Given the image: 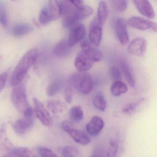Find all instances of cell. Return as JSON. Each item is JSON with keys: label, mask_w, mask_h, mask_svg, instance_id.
<instances>
[{"label": "cell", "mask_w": 157, "mask_h": 157, "mask_svg": "<svg viewBox=\"0 0 157 157\" xmlns=\"http://www.w3.org/2000/svg\"><path fill=\"white\" fill-rule=\"evenodd\" d=\"M61 153L63 157H77L78 155L79 151L74 147L67 146L62 149Z\"/></svg>", "instance_id": "obj_33"}, {"label": "cell", "mask_w": 157, "mask_h": 157, "mask_svg": "<svg viewBox=\"0 0 157 157\" xmlns=\"http://www.w3.org/2000/svg\"><path fill=\"white\" fill-rule=\"evenodd\" d=\"M12 146L7 137V127L5 124L0 128V150H4Z\"/></svg>", "instance_id": "obj_29"}, {"label": "cell", "mask_w": 157, "mask_h": 157, "mask_svg": "<svg viewBox=\"0 0 157 157\" xmlns=\"http://www.w3.org/2000/svg\"><path fill=\"white\" fill-rule=\"evenodd\" d=\"M33 124V115L24 116V118L19 119L15 122L14 131L18 135H24L31 129Z\"/></svg>", "instance_id": "obj_15"}, {"label": "cell", "mask_w": 157, "mask_h": 157, "mask_svg": "<svg viewBox=\"0 0 157 157\" xmlns=\"http://www.w3.org/2000/svg\"><path fill=\"white\" fill-rule=\"evenodd\" d=\"M110 77L113 82L121 81L122 79L121 71L117 67H112L110 71Z\"/></svg>", "instance_id": "obj_36"}, {"label": "cell", "mask_w": 157, "mask_h": 157, "mask_svg": "<svg viewBox=\"0 0 157 157\" xmlns=\"http://www.w3.org/2000/svg\"><path fill=\"white\" fill-rule=\"evenodd\" d=\"M113 8L118 12H123L126 10L128 2L125 0H116L110 2Z\"/></svg>", "instance_id": "obj_34"}, {"label": "cell", "mask_w": 157, "mask_h": 157, "mask_svg": "<svg viewBox=\"0 0 157 157\" xmlns=\"http://www.w3.org/2000/svg\"><path fill=\"white\" fill-rule=\"evenodd\" d=\"M11 99L13 106L22 114L31 107L27 100L25 86L22 84L14 87L11 92Z\"/></svg>", "instance_id": "obj_2"}, {"label": "cell", "mask_w": 157, "mask_h": 157, "mask_svg": "<svg viewBox=\"0 0 157 157\" xmlns=\"http://www.w3.org/2000/svg\"><path fill=\"white\" fill-rule=\"evenodd\" d=\"M71 4L75 7L76 9H78V8H80V7H82L83 4V2L82 1H80V0H75V1H73V0H71V1H70Z\"/></svg>", "instance_id": "obj_42"}, {"label": "cell", "mask_w": 157, "mask_h": 157, "mask_svg": "<svg viewBox=\"0 0 157 157\" xmlns=\"http://www.w3.org/2000/svg\"><path fill=\"white\" fill-rule=\"evenodd\" d=\"M70 82L83 95L89 94L93 89V81L90 75L88 73L74 74L70 78Z\"/></svg>", "instance_id": "obj_4"}, {"label": "cell", "mask_w": 157, "mask_h": 157, "mask_svg": "<svg viewBox=\"0 0 157 157\" xmlns=\"http://www.w3.org/2000/svg\"><path fill=\"white\" fill-rule=\"evenodd\" d=\"M67 133L76 142L83 146L89 145L91 142L90 138L85 132L79 129L71 128Z\"/></svg>", "instance_id": "obj_18"}, {"label": "cell", "mask_w": 157, "mask_h": 157, "mask_svg": "<svg viewBox=\"0 0 157 157\" xmlns=\"http://www.w3.org/2000/svg\"><path fill=\"white\" fill-rule=\"evenodd\" d=\"M93 104L95 108L101 111H104L107 106L106 100L101 92L97 93L94 96Z\"/></svg>", "instance_id": "obj_26"}, {"label": "cell", "mask_w": 157, "mask_h": 157, "mask_svg": "<svg viewBox=\"0 0 157 157\" xmlns=\"http://www.w3.org/2000/svg\"><path fill=\"white\" fill-rule=\"evenodd\" d=\"M38 57L37 49L33 48L26 52L20 59L14 69L10 80V84L15 87L21 84L30 68L35 63Z\"/></svg>", "instance_id": "obj_1"}, {"label": "cell", "mask_w": 157, "mask_h": 157, "mask_svg": "<svg viewBox=\"0 0 157 157\" xmlns=\"http://www.w3.org/2000/svg\"><path fill=\"white\" fill-rule=\"evenodd\" d=\"M104 125V122L101 117L94 116L86 124V131L91 136H96L102 131Z\"/></svg>", "instance_id": "obj_14"}, {"label": "cell", "mask_w": 157, "mask_h": 157, "mask_svg": "<svg viewBox=\"0 0 157 157\" xmlns=\"http://www.w3.org/2000/svg\"><path fill=\"white\" fill-rule=\"evenodd\" d=\"M52 21L58 20L61 16V10L58 1H49L48 6Z\"/></svg>", "instance_id": "obj_24"}, {"label": "cell", "mask_w": 157, "mask_h": 157, "mask_svg": "<svg viewBox=\"0 0 157 157\" xmlns=\"http://www.w3.org/2000/svg\"><path fill=\"white\" fill-rule=\"evenodd\" d=\"M127 25L139 31L151 30L157 32V24L150 20L138 16H134L128 19L127 21Z\"/></svg>", "instance_id": "obj_6"}, {"label": "cell", "mask_w": 157, "mask_h": 157, "mask_svg": "<svg viewBox=\"0 0 157 157\" xmlns=\"http://www.w3.org/2000/svg\"><path fill=\"white\" fill-rule=\"evenodd\" d=\"M116 33L119 43L123 46L126 45L129 38L127 31V21L123 18H119L116 22Z\"/></svg>", "instance_id": "obj_11"}, {"label": "cell", "mask_w": 157, "mask_h": 157, "mask_svg": "<svg viewBox=\"0 0 157 157\" xmlns=\"http://www.w3.org/2000/svg\"><path fill=\"white\" fill-rule=\"evenodd\" d=\"M109 14V10L107 3L105 2L101 1L99 2L97 10V17L99 22L104 25L107 18Z\"/></svg>", "instance_id": "obj_23"}, {"label": "cell", "mask_w": 157, "mask_h": 157, "mask_svg": "<svg viewBox=\"0 0 157 157\" xmlns=\"http://www.w3.org/2000/svg\"><path fill=\"white\" fill-rule=\"evenodd\" d=\"M94 10L90 6L83 5L82 7L76 9V13L78 21L87 19L93 13Z\"/></svg>", "instance_id": "obj_27"}, {"label": "cell", "mask_w": 157, "mask_h": 157, "mask_svg": "<svg viewBox=\"0 0 157 157\" xmlns=\"http://www.w3.org/2000/svg\"><path fill=\"white\" fill-rule=\"evenodd\" d=\"M69 115L71 120L76 123L81 122L84 117L83 111L80 106L72 107L70 110Z\"/></svg>", "instance_id": "obj_30"}, {"label": "cell", "mask_w": 157, "mask_h": 157, "mask_svg": "<svg viewBox=\"0 0 157 157\" xmlns=\"http://www.w3.org/2000/svg\"><path fill=\"white\" fill-rule=\"evenodd\" d=\"M1 59H2L1 56V55H0V61H1Z\"/></svg>", "instance_id": "obj_43"}, {"label": "cell", "mask_w": 157, "mask_h": 157, "mask_svg": "<svg viewBox=\"0 0 157 157\" xmlns=\"http://www.w3.org/2000/svg\"><path fill=\"white\" fill-rule=\"evenodd\" d=\"M86 36V29L84 25L81 24H77L71 27L70 32L69 44L71 47L82 41Z\"/></svg>", "instance_id": "obj_10"}, {"label": "cell", "mask_w": 157, "mask_h": 157, "mask_svg": "<svg viewBox=\"0 0 157 157\" xmlns=\"http://www.w3.org/2000/svg\"><path fill=\"white\" fill-rule=\"evenodd\" d=\"M71 48L68 40L62 39L54 46L53 49V54L56 57H66L70 54Z\"/></svg>", "instance_id": "obj_17"}, {"label": "cell", "mask_w": 157, "mask_h": 157, "mask_svg": "<svg viewBox=\"0 0 157 157\" xmlns=\"http://www.w3.org/2000/svg\"><path fill=\"white\" fill-rule=\"evenodd\" d=\"M147 40L141 37H137L130 43L128 51L129 54L137 57H143L145 55L147 50Z\"/></svg>", "instance_id": "obj_9"}, {"label": "cell", "mask_w": 157, "mask_h": 157, "mask_svg": "<svg viewBox=\"0 0 157 157\" xmlns=\"http://www.w3.org/2000/svg\"><path fill=\"white\" fill-rule=\"evenodd\" d=\"M34 28L31 25L27 23H19L15 25L12 29L13 35L17 37L24 36L33 31Z\"/></svg>", "instance_id": "obj_19"}, {"label": "cell", "mask_w": 157, "mask_h": 157, "mask_svg": "<svg viewBox=\"0 0 157 157\" xmlns=\"http://www.w3.org/2000/svg\"><path fill=\"white\" fill-rule=\"evenodd\" d=\"M94 62L81 51L77 55L74 61V66L80 72H84L92 67Z\"/></svg>", "instance_id": "obj_16"}, {"label": "cell", "mask_w": 157, "mask_h": 157, "mask_svg": "<svg viewBox=\"0 0 157 157\" xmlns=\"http://www.w3.org/2000/svg\"><path fill=\"white\" fill-rule=\"evenodd\" d=\"M63 86V81L61 79H56L52 82L48 87L47 92L49 97H52L58 93Z\"/></svg>", "instance_id": "obj_28"}, {"label": "cell", "mask_w": 157, "mask_h": 157, "mask_svg": "<svg viewBox=\"0 0 157 157\" xmlns=\"http://www.w3.org/2000/svg\"><path fill=\"white\" fill-rule=\"evenodd\" d=\"M82 51L92 62H100L103 58L101 51L91 44L88 40H84L81 43Z\"/></svg>", "instance_id": "obj_8"}, {"label": "cell", "mask_w": 157, "mask_h": 157, "mask_svg": "<svg viewBox=\"0 0 157 157\" xmlns=\"http://www.w3.org/2000/svg\"><path fill=\"white\" fill-rule=\"evenodd\" d=\"M90 157H105L104 152L102 149L98 147L95 149Z\"/></svg>", "instance_id": "obj_40"}, {"label": "cell", "mask_w": 157, "mask_h": 157, "mask_svg": "<svg viewBox=\"0 0 157 157\" xmlns=\"http://www.w3.org/2000/svg\"><path fill=\"white\" fill-rule=\"evenodd\" d=\"M33 103L34 112L37 118L44 125L48 127H51L53 124V120L49 112L38 99L34 98Z\"/></svg>", "instance_id": "obj_7"}, {"label": "cell", "mask_w": 157, "mask_h": 157, "mask_svg": "<svg viewBox=\"0 0 157 157\" xmlns=\"http://www.w3.org/2000/svg\"><path fill=\"white\" fill-rule=\"evenodd\" d=\"M38 151L42 157H59L51 150L45 147H39Z\"/></svg>", "instance_id": "obj_37"}, {"label": "cell", "mask_w": 157, "mask_h": 157, "mask_svg": "<svg viewBox=\"0 0 157 157\" xmlns=\"http://www.w3.org/2000/svg\"><path fill=\"white\" fill-rule=\"evenodd\" d=\"M134 5L139 12L148 19H154L155 13L150 2L147 0H134Z\"/></svg>", "instance_id": "obj_13"}, {"label": "cell", "mask_w": 157, "mask_h": 157, "mask_svg": "<svg viewBox=\"0 0 157 157\" xmlns=\"http://www.w3.org/2000/svg\"><path fill=\"white\" fill-rule=\"evenodd\" d=\"M111 93L115 97H118L122 94H124L128 91V87L124 82L122 81L113 82L111 86Z\"/></svg>", "instance_id": "obj_25"}, {"label": "cell", "mask_w": 157, "mask_h": 157, "mask_svg": "<svg viewBox=\"0 0 157 157\" xmlns=\"http://www.w3.org/2000/svg\"><path fill=\"white\" fill-rule=\"evenodd\" d=\"M8 22L9 19L6 4L4 2L0 1V24L3 27H6Z\"/></svg>", "instance_id": "obj_31"}, {"label": "cell", "mask_w": 157, "mask_h": 157, "mask_svg": "<svg viewBox=\"0 0 157 157\" xmlns=\"http://www.w3.org/2000/svg\"><path fill=\"white\" fill-rule=\"evenodd\" d=\"M61 10L62 24L65 28H71L78 23L76 13V8L71 4L70 1H58Z\"/></svg>", "instance_id": "obj_3"}, {"label": "cell", "mask_w": 157, "mask_h": 157, "mask_svg": "<svg viewBox=\"0 0 157 157\" xmlns=\"http://www.w3.org/2000/svg\"><path fill=\"white\" fill-rule=\"evenodd\" d=\"M118 149V144L116 140H111L106 152V157H116Z\"/></svg>", "instance_id": "obj_35"}, {"label": "cell", "mask_w": 157, "mask_h": 157, "mask_svg": "<svg viewBox=\"0 0 157 157\" xmlns=\"http://www.w3.org/2000/svg\"><path fill=\"white\" fill-rule=\"evenodd\" d=\"M145 99L141 98L137 101L128 104L122 108L123 113L131 116L136 113L145 103Z\"/></svg>", "instance_id": "obj_20"}, {"label": "cell", "mask_w": 157, "mask_h": 157, "mask_svg": "<svg viewBox=\"0 0 157 157\" xmlns=\"http://www.w3.org/2000/svg\"><path fill=\"white\" fill-rule=\"evenodd\" d=\"M39 22L42 25H46L52 21L51 16L49 13L48 6L43 8L41 11L39 16Z\"/></svg>", "instance_id": "obj_32"}, {"label": "cell", "mask_w": 157, "mask_h": 157, "mask_svg": "<svg viewBox=\"0 0 157 157\" xmlns=\"http://www.w3.org/2000/svg\"><path fill=\"white\" fill-rule=\"evenodd\" d=\"M2 157H37L29 149L26 147H13L12 146L2 151Z\"/></svg>", "instance_id": "obj_12"}, {"label": "cell", "mask_w": 157, "mask_h": 157, "mask_svg": "<svg viewBox=\"0 0 157 157\" xmlns=\"http://www.w3.org/2000/svg\"><path fill=\"white\" fill-rule=\"evenodd\" d=\"M103 25L96 16L90 22L89 26V41L96 47L99 46L101 41Z\"/></svg>", "instance_id": "obj_5"}, {"label": "cell", "mask_w": 157, "mask_h": 157, "mask_svg": "<svg viewBox=\"0 0 157 157\" xmlns=\"http://www.w3.org/2000/svg\"><path fill=\"white\" fill-rule=\"evenodd\" d=\"M73 89L71 86H67L65 88L64 98L67 103L71 104L73 101Z\"/></svg>", "instance_id": "obj_38"}, {"label": "cell", "mask_w": 157, "mask_h": 157, "mask_svg": "<svg viewBox=\"0 0 157 157\" xmlns=\"http://www.w3.org/2000/svg\"><path fill=\"white\" fill-rule=\"evenodd\" d=\"M8 79L7 73H3L0 75V91L5 87Z\"/></svg>", "instance_id": "obj_39"}, {"label": "cell", "mask_w": 157, "mask_h": 157, "mask_svg": "<svg viewBox=\"0 0 157 157\" xmlns=\"http://www.w3.org/2000/svg\"><path fill=\"white\" fill-rule=\"evenodd\" d=\"M121 65L127 81L130 86L133 88L136 85V79L132 68L129 64L125 60L121 61Z\"/></svg>", "instance_id": "obj_21"}, {"label": "cell", "mask_w": 157, "mask_h": 157, "mask_svg": "<svg viewBox=\"0 0 157 157\" xmlns=\"http://www.w3.org/2000/svg\"><path fill=\"white\" fill-rule=\"evenodd\" d=\"M47 106L49 111L55 115L62 113L67 109V105L58 100L49 101L48 103Z\"/></svg>", "instance_id": "obj_22"}, {"label": "cell", "mask_w": 157, "mask_h": 157, "mask_svg": "<svg viewBox=\"0 0 157 157\" xmlns=\"http://www.w3.org/2000/svg\"><path fill=\"white\" fill-rule=\"evenodd\" d=\"M61 127H62V129H63L65 132H67V131L70 128H72V125H71L70 122L67 121V120H65V121H63V122H62V124H61Z\"/></svg>", "instance_id": "obj_41"}]
</instances>
